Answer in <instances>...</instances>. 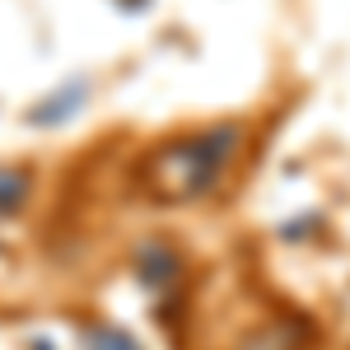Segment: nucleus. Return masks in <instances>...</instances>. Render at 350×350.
I'll return each instance as SVG.
<instances>
[{
	"label": "nucleus",
	"instance_id": "f257e3e1",
	"mask_svg": "<svg viewBox=\"0 0 350 350\" xmlns=\"http://www.w3.org/2000/svg\"><path fill=\"white\" fill-rule=\"evenodd\" d=\"M239 145V126H215V131L187 135V140H173V145H159L150 159H145V173L140 183L154 201H191L215 183L224 173V163Z\"/></svg>",
	"mask_w": 350,
	"mask_h": 350
},
{
	"label": "nucleus",
	"instance_id": "f03ea898",
	"mask_svg": "<svg viewBox=\"0 0 350 350\" xmlns=\"http://www.w3.org/2000/svg\"><path fill=\"white\" fill-rule=\"evenodd\" d=\"M24 187H28L24 173H0V206H14L24 196Z\"/></svg>",
	"mask_w": 350,
	"mask_h": 350
},
{
	"label": "nucleus",
	"instance_id": "7ed1b4c3",
	"mask_svg": "<svg viewBox=\"0 0 350 350\" xmlns=\"http://www.w3.org/2000/svg\"><path fill=\"white\" fill-rule=\"evenodd\" d=\"M89 346H94V350H135L122 332H108V327H103V332H94V336H89Z\"/></svg>",
	"mask_w": 350,
	"mask_h": 350
}]
</instances>
